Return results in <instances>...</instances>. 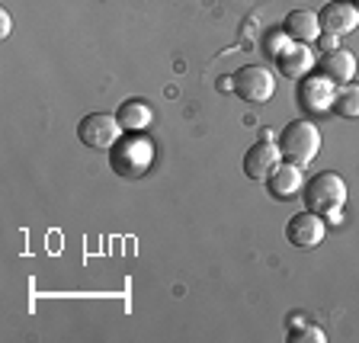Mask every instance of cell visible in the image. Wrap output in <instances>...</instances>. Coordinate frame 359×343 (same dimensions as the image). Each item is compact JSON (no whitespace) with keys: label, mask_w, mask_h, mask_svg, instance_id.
Returning a JSON list of instances; mask_svg holds the SVG:
<instances>
[{"label":"cell","mask_w":359,"mask_h":343,"mask_svg":"<svg viewBox=\"0 0 359 343\" xmlns=\"http://www.w3.org/2000/svg\"><path fill=\"white\" fill-rule=\"evenodd\" d=\"M324 234H327V224H324V218L311 209L295 212V215L285 222V241H289L292 247H299V250L318 247L324 241Z\"/></svg>","instance_id":"cell-7"},{"label":"cell","mask_w":359,"mask_h":343,"mask_svg":"<svg viewBox=\"0 0 359 343\" xmlns=\"http://www.w3.org/2000/svg\"><path fill=\"white\" fill-rule=\"evenodd\" d=\"M318 20H321V32H334V36H346L359 26V7L350 0H330L318 10Z\"/></svg>","instance_id":"cell-10"},{"label":"cell","mask_w":359,"mask_h":343,"mask_svg":"<svg viewBox=\"0 0 359 343\" xmlns=\"http://www.w3.org/2000/svg\"><path fill=\"white\" fill-rule=\"evenodd\" d=\"M273 58H276V71L283 77H305L311 74V67H314V52H311V45L305 42H292V39H285L283 45H279L276 52H273Z\"/></svg>","instance_id":"cell-8"},{"label":"cell","mask_w":359,"mask_h":343,"mask_svg":"<svg viewBox=\"0 0 359 343\" xmlns=\"http://www.w3.org/2000/svg\"><path fill=\"white\" fill-rule=\"evenodd\" d=\"M119 138H122V126L109 112H87V116L77 122V142L93 151H109Z\"/></svg>","instance_id":"cell-5"},{"label":"cell","mask_w":359,"mask_h":343,"mask_svg":"<svg viewBox=\"0 0 359 343\" xmlns=\"http://www.w3.org/2000/svg\"><path fill=\"white\" fill-rule=\"evenodd\" d=\"M356 7H359V0H356Z\"/></svg>","instance_id":"cell-19"},{"label":"cell","mask_w":359,"mask_h":343,"mask_svg":"<svg viewBox=\"0 0 359 343\" xmlns=\"http://www.w3.org/2000/svg\"><path fill=\"white\" fill-rule=\"evenodd\" d=\"M109 167L122 180H138L154 161V144L142 132H122V138L109 151Z\"/></svg>","instance_id":"cell-1"},{"label":"cell","mask_w":359,"mask_h":343,"mask_svg":"<svg viewBox=\"0 0 359 343\" xmlns=\"http://www.w3.org/2000/svg\"><path fill=\"white\" fill-rule=\"evenodd\" d=\"M318 71L324 77H330L334 83H350L356 77V55L346 52V48H334V52H324L318 58Z\"/></svg>","instance_id":"cell-13"},{"label":"cell","mask_w":359,"mask_h":343,"mask_svg":"<svg viewBox=\"0 0 359 343\" xmlns=\"http://www.w3.org/2000/svg\"><path fill=\"white\" fill-rule=\"evenodd\" d=\"M276 148L285 164L308 167L318 157V151H321V132H318V126L311 119H292L279 132Z\"/></svg>","instance_id":"cell-3"},{"label":"cell","mask_w":359,"mask_h":343,"mask_svg":"<svg viewBox=\"0 0 359 343\" xmlns=\"http://www.w3.org/2000/svg\"><path fill=\"white\" fill-rule=\"evenodd\" d=\"M334 112L344 116V119H359V83H340L334 97Z\"/></svg>","instance_id":"cell-15"},{"label":"cell","mask_w":359,"mask_h":343,"mask_svg":"<svg viewBox=\"0 0 359 343\" xmlns=\"http://www.w3.org/2000/svg\"><path fill=\"white\" fill-rule=\"evenodd\" d=\"M334 97H337V83L330 77L318 74H305L299 77V87H295V100L299 106L311 116V112H330L334 109Z\"/></svg>","instance_id":"cell-6"},{"label":"cell","mask_w":359,"mask_h":343,"mask_svg":"<svg viewBox=\"0 0 359 343\" xmlns=\"http://www.w3.org/2000/svg\"><path fill=\"white\" fill-rule=\"evenodd\" d=\"M279 164H283V154H279L276 142H263V138H257V142L250 144V151L244 154V177L263 183Z\"/></svg>","instance_id":"cell-9"},{"label":"cell","mask_w":359,"mask_h":343,"mask_svg":"<svg viewBox=\"0 0 359 343\" xmlns=\"http://www.w3.org/2000/svg\"><path fill=\"white\" fill-rule=\"evenodd\" d=\"M0 36H4V39L10 36V13H7V10H0Z\"/></svg>","instance_id":"cell-18"},{"label":"cell","mask_w":359,"mask_h":343,"mask_svg":"<svg viewBox=\"0 0 359 343\" xmlns=\"http://www.w3.org/2000/svg\"><path fill=\"white\" fill-rule=\"evenodd\" d=\"M314 48L318 52H334V48H340V36H334V32H321V36L314 39Z\"/></svg>","instance_id":"cell-17"},{"label":"cell","mask_w":359,"mask_h":343,"mask_svg":"<svg viewBox=\"0 0 359 343\" xmlns=\"http://www.w3.org/2000/svg\"><path fill=\"white\" fill-rule=\"evenodd\" d=\"M263 187H266V193L273 196L276 202H289L292 196H299L302 187H305V177H302V167L295 164H279L276 170L269 173L266 180H263Z\"/></svg>","instance_id":"cell-11"},{"label":"cell","mask_w":359,"mask_h":343,"mask_svg":"<svg viewBox=\"0 0 359 343\" xmlns=\"http://www.w3.org/2000/svg\"><path fill=\"white\" fill-rule=\"evenodd\" d=\"M231 87L244 103L263 106L273 100V93H276V77H273V71L263 65H244L231 74Z\"/></svg>","instance_id":"cell-4"},{"label":"cell","mask_w":359,"mask_h":343,"mask_svg":"<svg viewBox=\"0 0 359 343\" xmlns=\"http://www.w3.org/2000/svg\"><path fill=\"white\" fill-rule=\"evenodd\" d=\"M289 343H327V334L318 324H302L289 330Z\"/></svg>","instance_id":"cell-16"},{"label":"cell","mask_w":359,"mask_h":343,"mask_svg":"<svg viewBox=\"0 0 359 343\" xmlns=\"http://www.w3.org/2000/svg\"><path fill=\"white\" fill-rule=\"evenodd\" d=\"M116 119H119L122 132H144L151 126V106L144 100H122Z\"/></svg>","instance_id":"cell-14"},{"label":"cell","mask_w":359,"mask_h":343,"mask_svg":"<svg viewBox=\"0 0 359 343\" xmlns=\"http://www.w3.org/2000/svg\"><path fill=\"white\" fill-rule=\"evenodd\" d=\"M302 199H305V209L318 212L321 218H337L346 206V183L337 170H321L311 180H305Z\"/></svg>","instance_id":"cell-2"},{"label":"cell","mask_w":359,"mask_h":343,"mask_svg":"<svg viewBox=\"0 0 359 343\" xmlns=\"http://www.w3.org/2000/svg\"><path fill=\"white\" fill-rule=\"evenodd\" d=\"M279 32H283L285 39H292V42L314 45V39L321 36V20H318L314 10H289L283 26H279Z\"/></svg>","instance_id":"cell-12"}]
</instances>
